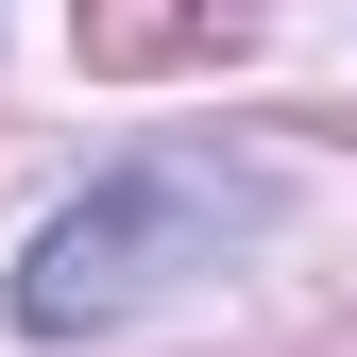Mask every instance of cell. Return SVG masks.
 <instances>
[{
	"instance_id": "1",
	"label": "cell",
	"mask_w": 357,
	"mask_h": 357,
	"mask_svg": "<svg viewBox=\"0 0 357 357\" xmlns=\"http://www.w3.org/2000/svg\"><path fill=\"white\" fill-rule=\"evenodd\" d=\"M255 170H204V153H137V170H102L68 221H34V255H17V324L34 340H102V324H137V306L170 273H221V238H255Z\"/></svg>"
},
{
	"instance_id": "2",
	"label": "cell",
	"mask_w": 357,
	"mask_h": 357,
	"mask_svg": "<svg viewBox=\"0 0 357 357\" xmlns=\"http://www.w3.org/2000/svg\"><path fill=\"white\" fill-rule=\"evenodd\" d=\"M85 34H102V68H153V52H188V17H153V0H102Z\"/></svg>"
}]
</instances>
